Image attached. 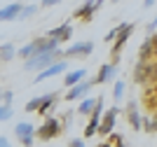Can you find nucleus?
Masks as SVG:
<instances>
[{
	"mask_svg": "<svg viewBox=\"0 0 157 147\" xmlns=\"http://www.w3.org/2000/svg\"><path fill=\"white\" fill-rule=\"evenodd\" d=\"M7 145H10V140H7L5 135H0V147H7Z\"/></svg>",
	"mask_w": 157,
	"mask_h": 147,
	"instance_id": "29",
	"label": "nucleus"
},
{
	"mask_svg": "<svg viewBox=\"0 0 157 147\" xmlns=\"http://www.w3.org/2000/svg\"><path fill=\"white\" fill-rule=\"evenodd\" d=\"M143 126H145L148 133H155V131H157V122H155V119H150V117H145V119H143Z\"/></svg>",
	"mask_w": 157,
	"mask_h": 147,
	"instance_id": "23",
	"label": "nucleus"
},
{
	"mask_svg": "<svg viewBox=\"0 0 157 147\" xmlns=\"http://www.w3.org/2000/svg\"><path fill=\"white\" fill-rule=\"evenodd\" d=\"M110 2H120V0H110Z\"/></svg>",
	"mask_w": 157,
	"mask_h": 147,
	"instance_id": "31",
	"label": "nucleus"
},
{
	"mask_svg": "<svg viewBox=\"0 0 157 147\" xmlns=\"http://www.w3.org/2000/svg\"><path fill=\"white\" fill-rule=\"evenodd\" d=\"M14 54H17V51H14V45H12V42H5V45L0 47V61H12Z\"/></svg>",
	"mask_w": 157,
	"mask_h": 147,
	"instance_id": "16",
	"label": "nucleus"
},
{
	"mask_svg": "<svg viewBox=\"0 0 157 147\" xmlns=\"http://www.w3.org/2000/svg\"><path fill=\"white\" fill-rule=\"evenodd\" d=\"M155 2H157V0H143V7H145V9H148V7H152V5H155Z\"/></svg>",
	"mask_w": 157,
	"mask_h": 147,
	"instance_id": "30",
	"label": "nucleus"
},
{
	"mask_svg": "<svg viewBox=\"0 0 157 147\" xmlns=\"http://www.w3.org/2000/svg\"><path fill=\"white\" fill-rule=\"evenodd\" d=\"M40 105H42V96L33 98V101H28V103H26V112H38Z\"/></svg>",
	"mask_w": 157,
	"mask_h": 147,
	"instance_id": "19",
	"label": "nucleus"
},
{
	"mask_svg": "<svg viewBox=\"0 0 157 147\" xmlns=\"http://www.w3.org/2000/svg\"><path fill=\"white\" fill-rule=\"evenodd\" d=\"M155 28H157V17H155V19L150 21V24H148V33H152Z\"/></svg>",
	"mask_w": 157,
	"mask_h": 147,
	"instance_id": "28",
	"label": "nucleus"
},
{
	"mask_svg": "<svg viewBox=\"0 0 157 147\" xmlns=\"http://www.w3.org/2000/svg\"><path fill=\"white\" fill-rule=\"evenodd\" d=\"M33 51H35V42H28L26 47H21V49H19V56L28 58V56H33Z\"/></svg>",
	"mask_w": 157,
	"mask_h": 147,
	"instance_id": "21",
	"label": "nucleus"
},
{
	"mask_svg": "<svg viewBox=\"0 0 157 147\" xmlns=\"http://www.w3.org/2000/svg\"><path fill=\"white\" fill-rule=\"evenodd\" d=\"M85 140H87V138H71L68 145H71V147H80V145H85Z\"/></svg>",
	"mask_w": 157,
	"mask_h": 147,
	"instance_id": "25",
	"label": "nucleus"
},
{
	"mask_svg": "<svg viewBox=\"0 0 157 147\" xmlns=\"http://www.w3.org/2000/svg\"><path fill=\"white\" fill-rule=\"evenodd\" d=\"M49 35H52V38H56L59 42H66V40H71L73 28H71V24H61L59 28H52V31H49Z\"/></svg>",
	"mask_w": 157,
	"mask_h": 147,
	"instance_id": "12",
	"label": "nucleus"
},
{
	"mask_svg": "<svg viewBox=\"0 0 157 147\" xmlns=\"http://www.w3.org/2000/svg\"><path fill=\"white\" fill-rule=\"evenodd\" d=\"M59 56H61V51H59V49H54V51H38V54H33V56H28V58H26V70H35V72H40L42 68L52 65Z\"/></svg>",
	"mask_w": 157,
	"mask_h": 147,
	"instance_id": "1",
	"label": "nucleus"
},
{
	"mask_svg": "<svg viewBox=\"0 0 157 147\" xmlns=\"http://www.w3.org/2000/svg\"><path fill=\"white\" fill-rule=\"evenodd\" d=\"M115 70H117V63H115V61H113V63L101 65L98 75L94 77L92 82H94V84H105V82H110V79H113V75H115Z\"/></svg>",
	"mask_w": 157,
	"mask_h": 147,
	"instance_id": "11",
	"label": "nucleus"
},
{
	"mask_svg": "<svg viewBox=\"0 0 157 147\" xmlns=\"http://www.w3.org/2000/svg\"><path fill=\"white\" fill-rule=\"evenodd\" d=\"M66 70V61H54L52 65H47V68H42V70L38 72V77H35V82H42V79H47V77H54L59 75V72Z\"/></svg>",
	"mask_w": 157,
	"mask_h": 147,
	"instance_id": "10",
	"label": "nucleus"
},
{
	"mask_svg": "<svg viewBox=\"0 0 157 147\" xmlns=\"http://www.w3.org/2000/svg\"><path fill=\"white\" fill-rule=\"evenodd\" d=\"M101 2H103V0H85V5L80 7V9H75V19H87L89 21L92 14L101 7Z\"/></svg>",
	"mask_w": 157,
	"mask_h": 147,
	"instance_id": "6",
	"label": "nucleus"
},
{
	"mask_svg": "<svg viewBox=\"0 0 157 147\" xmlns=\"http://www.w3.org/2000/svg\"><path fill=\"white\" fill-rule=\"evenodd\" d=\"M96 101L98 98H82V103H80V108H78V115H92V110L96 108Z\"/></svg>",
	"mask_w": 157,
	"mask_h": 147,
	"instance_id": "14",
	"label": "nucleus"
},
{
	"mask_svg": "<svg viewBox=\"0 0 157 147\" xmlns=\"http://www.w3.org/2000/svg\"><path fill=\"white\" fill-rule=\"evenodd\" d=\"M131 31H134V24H122V26H120V33H117V38H115V45H113V54H115V58H113V61H115V63L120 61V58H117V56H120V49L127 45V40H129Z\"/></svg>",
	"mask_w": 157,
	"mask_h": 147,
	"instance_id": "3",
	"label": "nucleus"
},
{
	"mask_svg": "<svg viewBox=\"0 0 157 147\" xmlns=\"http://www.w3.org/2000/svg\"><path fill=\"white\" fill-rule=\"evenodd\" d=\"M14 133H17V138L21 140V145H26V147L35 142V128H33V124H28V122H21V124H17Z\"/></svg>",
	"mask_w": 157,
	"mask_h": 147,
	"instance_id": "4",
	"label": "nucleus"
},
{
	"mask_svg": "<svg viewBox=\"0 0 157 147\" xmlns=\"http://www.w3.org/2000/svg\"><path fill=\"white\" fill-rule=\"evenodd\" d=\"M2 101L10 105V103H12V91H5V94H2Z\"/></svg>",
	"mask_w": 157,
	"mask_h": 147,
	"instance_id": "27",
	"label": "nucleus"
},
{
	"mask_svg": "<svg viewBox=\"0 0 157 147\" xmlns=\"http://www.w3.org/2000/svg\"><path fill=\"white\" fill-rule=\"evenodd\" d=\"M35 12H38V7H35V5H24V9H21V14H19V19H28V17H33Z\"/></svg>",
	"mask_w": 157,
	"mask_h": 147,
	"instance_id": "22",
	"label": "nucleus"
},
{
	"mask_svg": "<svg viewBox=\"0 0 157 147\" xmlns=\"http://www.w3.org/2000/svg\"><path fill=\"white\" fill-rule=\"evenodd\" d=\"M113 98H115V101H122V98H124V82H122V79H120V82H115Z\"/></svg>",
	"mask_w": 157,
	"mask_h": 147,
	"instance_id": "18",
	"label": "nucleus"
},
{
	"mask_svg": "<svg viewBox=\"0 0 157 147\" xmlns=\"http://www.w3.org/2000/svg\"><path fill=\"white\" fill-rule=\"evenodd\" d=\"M12 115H14V112H12V108H10L7 103H5V105H0V122H7V119H12Z\"/></svg>",
	"mask_w": 157,
	"mask_h": 147,
	"instance_id": "20",
	"label": "nucleus"
},
{
	"mask_svg": "<svg viewBox=\"0 0 157 147\" xmlns=\"http://www.w3.org/2000/svg\"><path fill=\"white\" fill-rule=\"evenodd\" d=\"M21 9H24L21 2H10V5H5L0 9V21H17L19 14H21Z\"/></svg>",
	"mask_w": 157,
	"mask_h": 147,
	"instance_id": "8",
	"label": "nucleus"
},
{
	"mask_svg": "<svg viewBox=\"0 0 157 147\" xmlns=\"http://www.w3.org/2000/svg\"><path fill=\"white\" fill-rule=\"evenodd\" d=\"M92 84L94 82H78V84H73V86H68V94H66L63 98H66V101H80V98L89 91Z\"/></svg>",
	"mask_w": 157,
	"mask_h": 147,
	"instance_id": "9",
	"label": "nucleus"
},
{
	"mask_svg": "<svg viewBox=\"0 0 157 147\" xmlns=\"http://www.w3.org/2000/svg\"><path fill=\"white\" fill-rule=\"evenodd\" d=\"M117 108H110L108 112H103V117H101V126H98V133L101 135H110L113 126H115V119H117Z\"/></svg>",
	"mask_w": 157,
	"mask_h": 147,
	"instance_id": "5",
	"label": "nucleus"
},
{
	"mask_svg": "<svg viewBox=\"0 0 157 147\" xmlns=\"http://www.w3.org/2000/svg\"><path fill=\"white\" fill-rule=\"evenodd\" d=\"M54 96L56 94H45L42 96V105H40V115H45V117H49V110H52V105H54Z\"/></svg>",
	"mask_w": 157,
	"mask_h": 147,
	"instance_id": "15",
	"label": "nucleus"
},
{
	"mask_svg": "<svg viewBox=\"0 0 157 147\" xmlns=\"http://www.w3.org/2000/svg\"><path fill=\"white\" fill-rule=\"evenodd\" d=\"M85 75H87V70H85V68H78V70H73V72H68V75H66L63 84H66V86H73V84L82 82V77H85Z\"/></svg>",
	"mask_w": 157,
	"mask_h": 147,
	"instance_id": "13",
	"label": "nucleus"
},
{
	"mask_svg": "<svg viewBox=\"0 0 157 147\" xmlns=\"http://www.w3.org/2000/svg\"><path fill=\"white\" fill-rule=\"evenodd\" d=\"M117 33H120V26H117V28H115V31H110V33H108V35H105V42H108V45H110V42H115V38H117Z\"/></svg>",
	"mask_w": 157,
	"mask_h": 147,
	"instance_id": "24",
	"label": "nucleus"
},
{
	"mask_svg": "<svg viewBox=\"0 0 157 147\" xmlns=\"http://www.w3.org/2000/svg\"><path fill=\"white\" fill-rule=\"evenodd\" d=\"M92 51H94L92 42H73L63 54H66V56H89Z\"/></svg>",
	"mask_w": 157,
	"mask_h": 147,
	"instance_id": "7",
	"label": "nucleus"
},
{
	"mask_svg": "<svg viewBox=\"0 0 157 147\" xmlns=\"http://www.w3.org/2000/svg\"><path fill=\"white\" fill-rule=\"evenodd\" d=\"M61 0H42V7H54V5H59Z\"/></svg>",
	"mask_w": 157,
	"mask_h": 147,
	"instance_id": "26",
	"label": "nucleus"
},
{
	"mask_svg": "<svg viewBox=\"0 0 157 147\" xmlns=\"http://www.w3.org/2000/svg\"><path fill=\"white\" fill-rule=\"evenodd\" d=\"M59 133H61L59 119H54V117H45V124L38 128V138H40V140H54Z\"/></svg>",
	"mask_w": 157,
	"mask_h": 147,
	"instance_id": "2",
	"label": "nucleus"
},
{
	"mask_svg": "<svg viewBox=\"0 0 157 147\" xmlns=\"http://www.w3.org/2000/svg\"><path fill=\"white\" fill-rule=\"evenodd\" d=\"M129 110H131V112H129L131 126H134V128H136V131H138V128H141V124H143V122H141V117H138V112H136V103H129Z\"/></svg>",
	"mask_w": 157,
	"mask_h": 147,
	"instance_id": "17",
	"label": "nucleus"
}]
</instances>
